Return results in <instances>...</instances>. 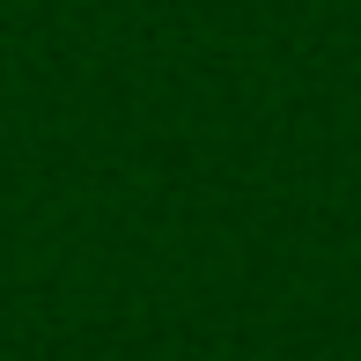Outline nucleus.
Returning a JSON list of instances; mask_svg holds the SVG:
<instances>
[]
</instances>
